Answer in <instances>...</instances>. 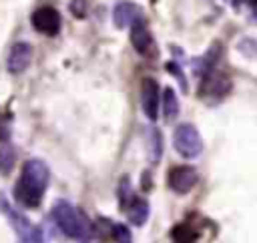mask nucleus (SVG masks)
I'll return each mask as SVG.
<instances>
[{
    "instance_id": "17",
    "label": "nucleus",
    "mask_w": 257,
    "mask_h": 243,
    "mask_svg": "<svg viewBox=\"0 0 257 243\" xmlns=\"http://www.w3.org/2000/svg\"><path fill=\"white\" fill-rule=\"evenodd\" d=\"M118 199H120V209H126V207L133 203V199H135V193H133V189H131L128 177H122V179H120V185H118Z\"/></svg>"
},
{
    "instance_id": "13",
    "label": "nucleus",
    "mask_w": 257,
    "mask_h": 243,
    "mask_svg": "<svg viewBox=\"0 0 257 243\" xmlns=\"http://www.w3.org/2000/svg\"><path fill=\"white\" fill-rule=\"evenodd\" d=\"M163 114L169 123L175 120L177 114H179V98H177V94L171 86H167L165 92H163Z\"/></svg>"
},
{
    "instance_id": "18",
    "label": "nucleus",
    "mask_w": 257,
    "mask_h": 243,
    "mask_svg": "<svg viewBox=\"0 0 257 243\" xmlns=\"http://www.w3.org/2000/svg\"><path fill=\"white\" fill-rule=\"evenodd\" d=\"M12 135V114L10 112H2L0 114V143L8 141Z\"/></svg>"
},
{
    "instance_id": "14",
    "label": "nucleus",
    "mask_w": 257,
    "mask_h": 243,
    "mask_svg": "<svg viewBox=\"0 0 257 243\" xmlns=\"http://www.w3.org/2000/svg\"><path fill=\"white\" fill-rule=\"evenodd\" d=\"M14 163H16V151L8 141H4L0 145V173L10 175V171L14 169Z\"/></svg>"
},
{
    "instance_id": "5",
    "label": "nucleus",
    "mask_w": 257,
    "mask_h": 243,
    "mask_svg": "<svg viewBox=\"0 0 257 243\" xmlns=\"http://www.w3.org/2000/svg\"><path fill=\"white\" fill-rule=\"evenodd\" d=\"M128 28H131V44H133V48L141 56L155 58L157 56V44H155V38H153L151 30L143 22V18L141 20H135Z\"/></svg>"
},
{
    "instance_id": "2",
    "label": "nucleus",
    "mask_w": 257,
    "mask_h": 243,
    "mask_svg": "<svg viewBox=\"0 0 257 243\" xmlns=\"http://www.w3.org/2000/svg\"><path fill=\"white\" fill-rule=\"evenodd\" d=\"M52 221L56 223V227L72 237V239H80V241H86L90 239L92 235V229H90V223L88 219L84 217L82 211L74 209L70 203L66 201H58L54 207H52Z\"/></svg>"
},
{
    "instance_id": "21",
    "label": "nucleus",
    "mask_w": 257,
    "mask_h": 243,
    "mask_svg": "<svg viewBox=\"0 0 257 243\" xmlns=\"http://www.w3.org/2000/svg\"><path fill=\"white\" fill-rule=\"evenodd\" d=\"M167 70H171V72H173V76L181 82V88H183V90H187V80H185V76H183L181 66H179V64H175V62H169V64H167Z\"/></svg>"
},
{
    "instance_id": "10",
    "label": "nucleus",
    "mask_w": 257,
    "mask_h": 243,
    "mask_svg": "<svg viewBox=\"0 0 257 243\" xmlns=\"http://www.w3.org/2000/svg\"><path fill=\"white\" fill-rule=\"evenodd\" d=\"M32 62V46L28 42H16L12 44L8 58H6V68L10 74H20L24 72Z\"/></svg>"
},
{
    "instance_id": "19",
    "label": "nucleus",
    "mask_w": 257,
    "mask_h": 243,
    "mask_svg": "<svg viewBox=\"0 0 257 243\" xmlns=\"http://www.w3.org/2000/svg\"><path fill=\"white\" fill-rule=\"evenodd\" d=\"M110 235H112V239H116V241H120V243H126V241L133 239L128 227H126V225H118V223L110 227Z\"/></svg>"
},
{
    "instance_id": "6",
    "label": "nucleus",
    "mask_w": 257,
    "mask_h": 243,
    "mask_svg": "<svg viewBox=\"0 0 257 243\" xmlns=\"http://www.w3.org/2000/svg\"><path fill=\"white\" fill-rule=\"evenodd\" d=\"M32 26L38 32L46 34V36L58 34V30H60V14H58V10L52 8V6H40V8H36L32 12Z\"/></svg>"
},
{
    "instance_id": "16",
    "label": "nucleus",
    "mask_w": 257,
    "mask_h": 243,
    "mask_svg": "<svg viewBox=\"0 0 257 243\" xmlns=\"http://www.w3.org/2000/svg\"><path fill=\"white\" fill-rule=\"evenodd\" d=\"M171 237H173L175 241H179V243H191V241L199 239V233H197L189 223H179V225L173 227Z\"/></svg>"
},
{
    "instance_id": "4",
    "label": "nucleus",
    "mask_w": 257,
    "mask_h": 243,
    "mask_svg": "<svg viewBox=\"0 0 257 243\" xmlns=\"http://www.w3.org/2000/svg\"><path fill=\"white\" fill-rule=\"evenodd\" d=\"M201 76H203V80H201V86H199V96L205 102H217V100H221L229 94L231 80L225 72H219V70L211 68Z\"/></svg>"
},
{
    "instance_id": "9",
    "label": "nucleus",
    "mask_w": 257,
    "mask_h": 243,
    "mask_svg": "<svg viewBox=\"0 0 257 243\" xmlns=\"http://www.w3.org/2000/svg\"><path fill=\"white\" fill-rule=\"evenodd\" d=\"M167 183H169V187H171L175 193L185 195V193H189V191L197 185V171H195L193 167H187V165H183V167H173V169L169 171Z\"/></svg>"
},
{
    "instance_id": "3",
    "label": "nucleus",
    "mask_w": 257,
    "mask_h": 243,
    "mask_svg": "<svg viewBox=\"0 0 257 243\" xmlns=\"http://www.w3.org/2000/svg\"><path fill=\"white\" fill-rule=\"evenodd\" d=\"M173 147L185 159L199 157L201 151H203V141H201V135H199L197 127L191 125V123L179 125L175 129V133H173Z\"/></svg>"
},
{
    "instance_id": "1",
    "label": "nucleus",
    "mask_w": 257,
    "mask_h": 243,
    "mask_svg": "<svg viewBox=\"0 0 257 243\" xmlns=\"http://www.w3.org/2000/svg\"><path fill=\"white\" fill-rule=\"evenodd\" d=\"M48 167L40 159H28L22 165L20 179L14 187V199L26 209H36L48 187Z\"/></svg>"
},
{
    "instance_id": "22",
    "label": "nucleus",
    "mask_w": 257,
    "mask_h": 243,
    "mask_svg": "<svg viewBox=\"0 0 257 243\" xmlns=\"http://www.w3.org/2000/svg\"><path fill=\"white\" fill-rule=\"evenodd\" d=\"M241 2H245V0H231V4L237 8V6H241Z\"/></svg>"
},
{
    "instance_id": "12",
    "label": "nucleus",
    "mask_w": 257,
    "mask_h": 243,
    "mask_svg": "<svg viewBox=\"0 0 257 243\" xmlns=\"http://www.w3.org/2000/svg\"><path fill=\"white\" fill-rule=\"evenodd\" d=\"M126 211V217H128V221L135 225V227H143L145 223H147V219H149V215H151V207H149V203L145 201V199H133V203L124 209Z\"/></svg>"
},
{
    "instance_id": "20",
    "label": "nucleus",
    "mask_w": 257,
    "mask_h": 243,
    "mask_svg": "<svg viewBox=\"0 0 257 243\" xmlns=\"http://www.w3.org/2000/svg\"><path fill=\"white\" fill-rule=\"evenodd\" d=\"M70 12L76 18H84L86 16V0H70Z\"/></svg>"
},
{
    "instance_id": "7",
    "label": "nucleus",
    "mask_w": 257,
    "mask_h": 243,
    "mask_svg": "<svg viewBox=\"0 0 257 243\" xmlns=\"http://www.w3.org/2000/svg\"><path fill=\"white\" fill-rule=\"evenodd\" d=\"M6 215L10 217V225H12V229L16 231V235H18L20 241H26V243L42 241V231H40L36 225H32L26 215H22V213H18V211H12L10 207L6 209Z\"/></svg>"
},
{
    "instance_id": "8",
    "label": "nucleus",
    "mask_w": 257,
    "mask_h": 243,
    "mask_svg": "<svg viewBox=\"0 0 257 243\" xmlns=\"http://www.w3.org/2000/svg\"><path fill=\"white\" fill-rule=\"evenodd\" d=\"M159 100H161V92H159L157 80L145 78L141 82V104H143V112L149 116V120L159 118Z\"/></svg>"
},
{
    "instance_id": "11",
    "label": "nucleus",
    "mask_w": 257,
    "mask_h": 243,
    "mask_svg": "<svg viewBox=\"0 0 257 243\" xmlns=\"http://www.w3.org/2000/svg\"><path fill=\"white\" fill-rule=\"evenodd\" d=\"M141 18H143V12L133 2H118L112 10V22L116 28H128L135 20H141Z\"/></svg>"
},
{
    "instance_id": "15",
    "label": "nucleus",
    "mask_w": 257,
    "mask_h": 243,
    "mask_svg": "<svg viewBox=\"0 0 257 243\" xmlns=\"http://www.w3.org/2000/svg\"><path fill=\"white\" fill-rule=\"evenodd\" d=\"M149 155H151L149 157L151 163H159L163 157V135L157 129L149 131Z\"/></svg>"
}]
</instances>
